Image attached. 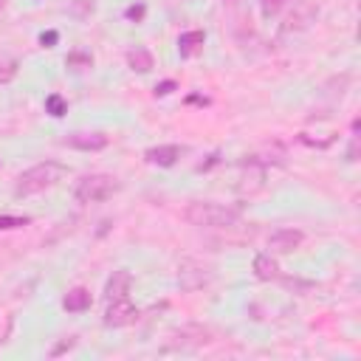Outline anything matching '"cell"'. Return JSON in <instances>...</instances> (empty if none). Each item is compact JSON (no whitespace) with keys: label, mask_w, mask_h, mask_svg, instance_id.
Masks as SVG:
<instances>
[{"label":"cell","mask_w":361,"mask_h":361,"mask_svg":"<svg viewBox=\"0 0 361 361\" xmlns=\"http://www.w3.org/2000/svg\"><path fill=\"white\" fill-rule=\"evenodd\" d=\"M121 189V183L113 178V175H85L79 183H76V189H73V197L79 200V203H102V200H107V197H113L116 192Z\"/></svg>","instance_id":"cell-3"},{"label":"cell","mask_w":361,"mask_h":361,"mask_svg":"<svg viewBox=\"0 0 361 361\" xmlns=\"http://www.w3.org/2000/svg\"><path fill=\"white\" fill-rule=\"evenodd\" d=\"M251 268H254V276H257L259 282H271V279L279 276V262H276L271 254H257Z\"/></svg>","instance_id":"cell-13"},{"label":"cell","mask_w":361,"mask_h":361,"mask_svg":"<svg viewBox=\"0 0 361 361\" xmlns=\"http://www.w3.org/2000/svg\"><path fill=\"white\" fill-rule=\"evenodd\" d=\"M65 147H73V149H82V152H99L110 144V138L99 130H76V133H68L62 138Z\"/></svg>","instance_id":"cell-8"},{"label":"cell","mask_w":361,"mask_h":361,"mask_svg":"<svg viewBox=\"0 0 361 361\" xmlns=\"http://www.w3.org/2000/svg\"><path fill=\"white\" fill-rule=\"evenodd\" d=\"M17 59H0V85H8L17 76Z\"/></svg>","instance_id":"cell-18"},{"label":"cell","mask_w":361,"mask_h":361,"mask_svg":"<svg viewBox=\"0 0 361 361\" xmlns=\"http://www.w3.org/2000/svg\"><path fill=\"white\" fill-rule=\"evenodd\" d=\"M127 65H130L135 73H149V71H152V54H149L147 48L135 45V48L127 51Z\"/></svg>","instance_id":"cell-15"},{"label":"cell","mask_w":361,"mask_h":361,"mask_svg":"<svg viewBox=\"0 0 361 361\" xmlns=\"http://www.w3.org/2000/svg\"><path fill=\"white\" fill-rule=\"evenodd\" d=\"M172 90H175V82H172V79H166V82L155 85V96H166V93H172Z\"/></svg>","instance_id":"cell-24"},{"label":"cell","mask_w":361,"mask_h":361,"mask_svg":"<svg viewBox=\"0 0 361 361\" xmlns=\"http://www.w3.org/2000/svg\"><path fill=\"white\" fill-rule=\"evenodd\" d=\"M183 217L189 226H197V228H228L240 220V209L223 206L214 200H197V203L186 206Z\"/></svg>","instance_id":"cell-1"},{"label":"cell","mask_w":361,"mask_h":361,"mask_svg":"<svg viewBox=\"0 0 361 361\" xmlns=\"http://www.w3.org/2000/svg\"><path fill=\"white\" fill-rule=\"evenodd\" d=\"M31 223V217H17V214H0V231H11V228H23V226H28Z\"/></svg>","instance_id":"cell-17"},{"label":"cell","mask_w":361,"mask_h":361,"mask_svg":"<svg viewBox=\"0 0 361 361\" xmlns=\"http://www.w3.org/2000/svg\"><path fill=\"white\" fill-rule=\"evenodd\" d=\"M135 319H138V307L130 302V296L107 302V310H104V327H127V324H133Z\"/></svg>","instance_id":"cell-7"},{"label":"cell","mask_w":361,"mask_h":361,"mask_svg":"<svg viewBox=\"0 0 361 361\" xmlns=\"http://www.w3.org/2000/svg\"><path fill=\"white\" fill-rule=\"evenodd\" d=\"M130 285H133L130 271H113L110 279L104 282V299L113 302V299H124V296H130Z\"/></svg>","instance_id":"cell-11"},{"label":"cell","mask_w":361,"mask_h":361,"mask_svg":"<svg viewBox=\"0 0 361 361\" xmlns=\"http://www.w3.org/2000/svg\"><path fill=\"white\" fill-rule=\"evenodd\" d=\"M203 42H206L203 31H183L178 37V51H180V56H195L203 51Z\"/></svg>","instance_id":"cell-14"},{"label":"cell","mask_w":361,"mask_h":361,"mask_svg":"<svg viewBox=\"0 0 361 361\" xmlns=\"http://www.w3.org/2000/svg\"><path fill=\"white\" fill-rule=\"evenodd\" d=\"M45 113H51L54 118H62V116L68 113V102H65L59 93H51V96L45 99Z\"/></svg>","instance_id":"cell-16"},{"label":"cell","mask_w":361,"mask_h":361,"mask_svg":"<svg viewBox=\"0 0 361 361\" xmlns=\"http://www.w3.org/2000/svg\"><path fill=\"white\" fill-rule=\"evenodd\" d=\"M65 65H68V68H90L93 59H90V54H68Z\"/></svg>","instance_id":"cell-20"},{"label":"cell","mask_w":361,"mask_h":361,"mask_svg":"<svg viewBox=\"0 0 361 361\" xmlns=\"http://www.w3.org/2000/svg\"><path fill=\"white\" fill-rule=\"evenodd\" d=\"M76 347V336H68V338H62L54 350H51V358H56V355H62V353H68V350H73Z\"/></svg>","instance_id":"cell-21"},{"label":"cell","mask_w":361,"mask_h":361,"mask_svg":"<svg viewBox=\"0 0 361 361\" xmlns=\"http://www.w3.org/2000/svg\"><path fill=\"white\" fill-rule=\"evenodd\" d=\"M65 166L56 164V161H42V164H34L28 166L25 172L17 175V183H14V195L20 197H28V195H37V192H45L51 189L56 180L65 178Z\"/></svg>","instance_id":"cell-2"},{"label":"cell","mask_w":361,"mask_h":361,"mask_svg":"<svg viewBox=\"0 0 361 361\" xmlns=\"http://www.w3.org/2000/svg\"><path fill=\"white\" fill-rule=\"evenodd\" d=\"M212 282V268L209 265H203L200 259H183L180 265H178V285H180V290H200V288H206Z\"/></svg>","instance_id":"cell-4"},{"label":"cell","mask_w":361,"mask_h":361,"mask_svg":"<svg viewBox=\"0 0 361 361\" xmlns=\"http://www.w3.org/2000/svg\"><path fill=\"white\" fill-rule=\"evenodd\" d=\"M56 39H59L56 31H42V34H39V45H42V48H54Z\"/></svg>","instance_id":"cell-23"},{"label":"cell","mask_w":361,"mask_h":361,"mask_svg":"<svg viewBox=\"0 0 361 361\" xmlns=\"http://www.w3.org/2000/svg\"><path fill=\"white\" fill-rule=\"evenodd\" d=\"M93 305V299H90V290L87 288H71L65 296H62V307L68 310V313H82V310H87Z\"/></svg>","instance_id":"cell-12"},{"label":"cell","mask_w":361,"mask_h":361,"mask_svg":"<svg viewBox=\"0 0 361 361\" xmlns=\"http://www.w3.org/2000/svg\"><path fill=\"white\" fill-rule=\"evenodd\" d=\"M3 6H6V0H0V8H3Z\"/></svg>","instance_id":"cell-25"},{"label":"cell","mask_w":361,"mask_h":361,"mask_svg":"<svg viewBox=\"0 0 361 361\" xmlns=\"http://www.w3.org/2000/svg\"><path fill=\"white\" fill-rule=\"evenodd\" d=\"M180 155H183V147H178V144H158V147H149L144 152V161L152 164V166H175Z\"/></svg>","instance_id":"cell-10"},{"label":"cell","mask_w":361,"mask_h":361,"mask_svg":"<svg viewBox=\"0 0 361 361\" xmlns=\"http://www.w3.org/2000/svg\"><path fill=\"white\" fill-rule=\"evenodd\" d=\"M212 341V330L203 324H183L180 330L169 333V341L164 344V350H195L200 344Z\"/></svg>","instance_id":"cell-5"},{"label":"cell","mask_w":361,"mask_h":361,"mask_svg":"<svg viewBox=\"0 0 361 361\" xmlns=\"http://www.w3.org/2000/svg\"><path fill=\"white\" fill-rule=\"evenodd\" d=\"M316 14H319V3H316V0H299L296 8H293V11L285 17V23H282V37L305 31V28L316 20Z\"/></svg>","instance_id":"cell-6"},{"label":"cell","mask_w":361,"mask_h":361,"mask_svg":"<svg viewBox=\"0 0 361 361\" xmlns=\"http://www.w3.org/2000/svg\"><path fill=\"white\" fill-rule=\"evenodd\" d=\"M305 240V234L299 228H276L271 237H268V254H290L293 248H299Z\"/></svg>","instance_id":"cell-9"},{"label":"cell","mask_w":361,"mask_h":361,"mask_svg":"<svg viewBox=\"0 0 361 361\" xmlns=\"http://www.w3.org/2000/svg\"><path fill=\"white\" fill-rule=\"evenodd\" d=\"M144 14H147V6H144V3L130 6V8L124 11V17H127V20H135V23H141V20H144Z\"/></svg>","instance_id":"cell-22"},{"label":"cell","mask_w":361,"mask_h":361,"mask_svg":"<svg viewBox=\"0 0 361 361\" xmlns=\"http://www.w3.org/2000/svg\"><path fill=\"white\" fill-rule=\"evenodd\" d=\"M285 3L288 0H259V11H262V17H274L285 8Z\"/></svg>","instance_id":"cell-19"}]
</instances>
